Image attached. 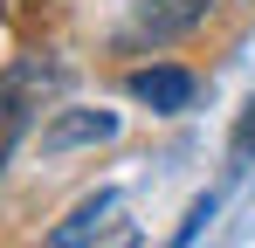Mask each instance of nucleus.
<instances>
[{"label": "nucleus", "mask_w": 255, "mask_h": 248, "mask_svg": "<svg viewBox=\"0 0 255 248\" xmlns=\"http://www.w3.org/2000/svg\"><path fill=\"white\" fill-rule=\"evenodd\" d=\"M200 14H207V0H145L138 28H145V35H179V28H193Z\"/></svg>", "instance_id": "nucleus-3"}, {"label": "nucleus", "mask_w": 255, "mask_h": 248, "mask_svg": "<svg viewBox=\"0 0 255 248\" xmlns=\"http://www.w3.org/2000/svg\"><path fill=\"white\" fill-rule=\"evenodd\" d=\"M111 131H118V118H111V111H69V118H55V124L42 131V145H48V152H69V145L111 138Z\"/></svg>", "instance_id": "nucleus-2"}, {"label": "nucleus", "mask_w": 255, "mask_h": 248, "mask_svg": "<svg viewBox=\"0 0 255 248\" xmlns=\"http://www.w3.org/2000/svg\"><path fill=\"white\" fill-rule=\"evenodd\" d=\"M111 207H118V200H111V193H97V200H83V207H76V214H69V221H62V228H55V242H83L90 228H97V221L111 214Z\"/></svg>", "instance_id": "nucleus-5"}, {"label": "nucleus", "mask_w": 255, "mask_h": 248, "mask_svg": "<svg viewBox=\"0 0 255 248\" xmlns=\"http://www.w3.org/2000/svg\"><path fill=\"white\" fill-rule=\"evenodd\" d=\"M131 97L152 111H186L193 104V76L186 69H131Z\"/></svg>", "instance_id": "nucleus-1"}, {"label": "nucleus", "mask_w": 255, "mask_h": 248, "mask_svg": "<svg viewBox=\"0 0 255 248\" xmlns=\"http://www.w3.org/2000/svg\"><path fill=\"white\" fill-rule=\"evenodd\" d=\"M21 118H28L21 90H7V83H0V165L14 159V138H21Z\"/></svg>", "instance_id": "nucleus-4"}, {"label": "nucleus", "mask_w": 255, "mask_h": 248, "mask_svg": "<svg viewBox=\"0 0 255 248\" xmlns=\"http://www.w3.org/2000/svg\"><path fill=\"white\" fill-rule=\"evenodd\" d=\"M235 152H242V159H255V104H249V118L235 124Z\"/></svg>", "instance_id": "nucleus-6"}, {"label": "nucleus", "mask_w": 255, "mask_h": 248, "mask_svg": "<svg viewBox=\"0 0 255 248\" xmlns=\"http://www.w3.org/2000/svg\"><path fill=\"white\" fill-rule=\"evenodd\" d=\"M21 7H28V0H0V14H21Z\"/></svg>", "instance_id": "nucleus-7"}]
</instances>
